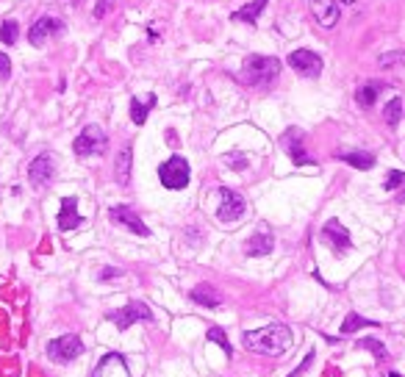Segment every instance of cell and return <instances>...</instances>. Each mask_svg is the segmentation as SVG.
<instances>
[{
	"instance_id": "cell-8",
	"label": "cell",
	"mask_w": 405,
	"mask_h": 377,
	"mask_svg": "<svg viewBox=\"0 0 405 377\" xmlns=\"http://www.w3.org/2000/svg\"><path fill=\"white\" fill-rule=\"evenodd\" d=\"M289 67L292 69H297L303 78H319V72H322V59L314 53V50H292L289 53Z\"/></svg>"
},
{
	"instance_id": "cell-18",
	"label": "cell",
	"mask_w": 405,
	"mask_h": 377,
	"mask_svg": "<svg viewBox=\"0 0 405 377\" xmlns=\"http://www.w3.org/2000/svg\"><path fill=\"white\" fill-rule=\"evenodd\" d=\"M267 3H270V0H253L250 6H244V9L234 11V20L247 23V26H258V17H261V11L267 9Z\"/></svg>"
},
{
	"instance_id": "cell-1",
	"label": "cell",
	"mask_w": 405,
	"mask_h": 377,
	"mask_svg": "<svg viewBox=\"0 0 405 377\" xmlns=\"http://www.w3.org/2000/svg\"><path fill=\"white\" fill-rule=\"evenodd\" d=\"M292 342H295V336H292V327H286V325H267V327H258V330H247L241 336V344L250 352L272 355V358L283 355Z\"/></svg>"
},
{
	"instance_id": "cell-2",
	"label": "cell",
	"mask_w": 405,
	"mask_h": 377,
	"mask_svg": "<svg viewBox=\"0 0 405 377\" xmlns=\"http://www.w3.org/2000/svg\"><path fill=\"white\" fill-rule=\"evenodd\" d=\"M280 75V62L275 56H247L241 67V84L267 89Z\"/></svg>"
},
{
	"instance_id": "cell-37",
	"label": "cell",
	"mask_w": 405,
	"mask_h": 377,
	"mask_svg": "<svg viewBox=\"0 0 405 377\" xmlns=\"http://www.w3.org/2000/svg\"><path fill=\"white\" fill-rule=\"evenodd\" d=\"M338 3H347V6H353V3H358V0H338Z\"/></svg>"
},
{
	"instance_id": "cell-14",
	"label": "cell",
	"mask_w": 405,
	"mask_h": 377,
	"mask_svg": "<svg viewBox=\"0 0 405 377\" xmlns=\"http://www.w3.org/2000/svg\"><path fill=\"white\" fill-rule=\"evenodd\" d=\"M322 239H328L333 244V250L338 252H347L353 247V239H350V230L341 225L338 220H328L325 227H322Z\"/></svg>"
},
{
	"instance_id": "cell-22",
	"label": "cell",
	"mask_w": 405,
	"mask_h": 377,
	"mask_svg": "<svg viewBox=\"0 0 405 377\" xmlns=\"http://www.w3.org/2000/svg\"><path fill=\"white\" fill-rule=\"evenodd\" d=\"M383 89V84H377V81H370L367 86H361L358 92H355V103L361 106V108H372L375 106V100H377V94Z\"/></svg>"
},
{
	"instance_id": "cell-35",
	"label": "cell",
	"mask_w": 405,
	"mask_h": 377,
	"mask_svg": "<svg viewBox=\"0 0 405 377\" xmlns=\"http://www.w3.org/2000/svg\"><path fill=\"white\" fill-rule=\"evenodd\" d=\"M117 275H122V272H120V269H111V266H108V269H103L101 281H108V278H117Z\"/></svg>"
},
{
	"instance_id": "cell-23",
	"label": "cell",
	"mask_w": 405,
	"mask_h": 377,
	"mask_svg": "<svg viewBox=\"0 0 405 377\" xmlns=\"http://www.w3.org/2000/svg\"><path fill=\"white\" fill-rule=\"evenodd\" d=\"M383 120H386V125L389 128L400 125V120H403V100H400V97H394V100H389V103H386V108H383Z\"/></svg>"
},
{
	"instance_id": "cell-31",
	"label": "cell",
	"mask_w": 405,
	"mask_h": 377,
	"mask_svg": "<svg viewBox=\"0 0 405 377\" xmlns=\"http://www.w3.org/2000/svg\"><path fill=\"white\" fill-rule=\"evenodd\" d=\"M8 75H11V59L0 53V78H8Z\"/></svg>"
},
{
	"instance_id": "cell-30",
	"label": "cell",
	"mask_w": 405,
	"mask_h": 377,
	"mask_svg": "<svg viewBox=\"0 0 405 377\" xmlns=\"http://www.w3.org/2000/svg\"><path fill=\"white\" fill-rule=\"evenodd\" d=\"M403 178H405V172H400V169H392V172H389V178H386V188H389V191H394V188L403 184Z\"/></svg>"
},
{
	"instance_id": "cell-11",
	"label": "cell",
	"mask_w": 405,
	"mask_h": 377,
	"mask_svg": "<svg viewBox=\"0 0 405 377\" xmlns=\"http://www.w3.org/2000/svg\"><path fill=\"white\" fill-rule=\"evenodd\" d=\"M62 31H64V23L59 17H39L34 26H31V31H28V42L34 47H42L50 36H56V33Z\"/></svg>"
},
{
	"instance_id": "cell-36",
	"label": "cell",
	"mask_w": 405,
	"mask_h": 377,
	"mask_svg": "<svg viewBox=\"0 0 405 377\" xmlns=\"http://www.w3.org/2000/svg\"><path fill=\"white\" fill-rule=\"evenodd\" d=\"M400 191H397V203H405V178H403V184H400Z\"/></svg>"
},
{
	"instance_id": "cell-21",
	"label": "cell",
	"mask_w": 405,
	"mask_h": 377,
	"mask_svg": "<svg viewBox=\"0 0 405 377\" xmlns=\"http://www.w3.org/2000/svg\"><path fill=\"white\" fill-rule=\"evenodd\" d=\"M156 106V94H150L144 103L142 100H131V120H134L136 125H144L147 123V114H150V108Z\"/></svg>"
},
{
	"instance_id": "cell-32",
	"label": "cell",
	"mask_w": 405,
	"mask_h": 377,
	"mask_svg": "<svg viewBox=\"0 0 405 377\" xmlns=\"http://www.w3.org/2000/svg\"><path fill=\"white\" fill-rule=\"evenodd\" d=\"M225 161H228V164H231L234 169H244V167H247V161H244V156H239V153H231V156L225 158Z\"/></svg>"
},
{
	"instance_id": "cell-5",
	"label": "cell",
	"mask_w": 405,
	"mask_h": 377,
	"mask_svg": "<svg viewBox=\"0 0 405 377\" xmlns=\"http://www.w3.org/2000/svg\"><path fill=\"white\" fill-rule=\"evenodd\" d=\"M108 319H111L120 330H128V327H134V322H153V311H150L144 303H128V305H122L120 311H111Z\"/></svg>"
},
{
	"instance_id": "cell-9",
	"label": "cell",
	"mask_w": 405,
	"mask_h": 377,
	"mask_svg": "<svg viewBox=\"0 0 405 377\" xmlns=\"http://www.w3.org/2000/svg\"><path fill=\"white\" fill-rule=\"evenodd\" d=\"M92 377H134V375H131L128 361H125L122 352H108V355H103L101 364L95 366Z\"/></svg>"
},
{
	"instance_id": "cell-19",
	"label": "cell",
	"mask_w": 405,
	"mask_h": 377,
	"mask_svg": "<svg viewBox=\"0 0 405 377\" xmlns=\"http://www.w3.org/2000/svg\"><path fill=\"white\" fill-rule=\"evenodd\" d=\"M131 158H134V150H131V145H125L120 158H117V169H114L120 186H128V181H131Z\"/></svg>"
},
{
	"instance_id": "cell-15",
	"label": "cell",
	"mask_w": 405,
	"mask_h": 377,
	"mask_svg": "<svg viewBox=\"0 0 405 377\" xmlns=\"http://www.w3.org/2000/svg\"><path fill=\"white\" fill-rule=\"evenodd\" d=\"M311 14L322 28H336L338 3L336 0H311Z\"/></svg>"
},
{
	"instance_id": "cell-10",
	"label": "cell",
	"mask_w": 405,
	"mask_h": 377,
	"mask_svg": "<svg viewBox=\"0 0 405 377\" xmlns=\"http://www.w3.org/2000/svg\"><path fill=\"white\" fill-rule=\"evenodd\" d=\"M108 217H111V222L128 227L136 236H150V227H147V225L142 222V217L136 214L134 208H128V206H114V208H108Z\"/></svg>"
},
{
	"instance_id": "cell-6",
	"label": "cell",
	"mask_w": 405,
	"mask_h": 377,
	"mask_svg": "<svg viewBox=\"0 0 405 377\" xmlns=\"http://www.w3.org/2000/svg\"><path fill=\"white\" fill-rule=\"evenodd\" d=\"M47 355L50 361H59V364H69L75 361L78 355H84V342L78 336H59L47 344Z\"/></svg>"
},
{
	"instance_id": "cell-13",
	"label": "cell",
	"mask_w": 405,
	"mask_h": 377,
	"mask_svg": "<svg viewBox=\"0 0 405 377\" xmlns=\"http://www.w3.org/2000/svg\"><path fill=\"white\" fill-rule=\"evenodd\" d=\"M283 147H286V153H289V158L297 164V167H308V164H314V158L305 153L303 147V133L297 130V128H289L286 133H283Z\"/></svg>"
},
{
	"instance_id": "cell-28",
	"label": "cell",
	"mask_w": 405,
	"mask_h": 377,
	"mask_svg": "<svg viewBox=\"0 0 405 377\" xmlns=\"http://www.w3.org/2000/svg\"><path fill=\"white\" fill-rule=\"evenodd\" d=\"M377 64L383 67V69H389V67H394V64H405V53L403 50H394V53H383Z\"/></svg>"
},
{
	"instance_id": "cell-27",
	"label": "cell",
	"mask_w": 405,
	"mask_h": 377,
	"mask_svg": "<svg viewBox=\"0 0 405 377\" xmlns=\"http://www.w3.org/2000/svg\"><path fill=\"white\" fill-rule=\"evenodd\" d=\"M205 339H208V342H217V344H219V347H222V349H225V355H228V358L234 355V349H231V342H228V336H225V333H222L219 327H211Z\"/></svg>"
},
{
	"instance_id": "cell-34",
	"label": "cell",
	"mask_w": 405,
	"mask_h": 377,
	"mask_svg": "<svg viewBox=\"0 0 405 377\" xmlns=\"http://www.w3.org/2000/svg\"><path fill=\"white\" fill-rule=\"evenodd\" d=\"M108 6H111V0H101L98 6H95V17L101 20V17H105V11H108Z\"/></svg>"
},
{
	"instance_id": "cell-24",
	"label": "cell",
	"mask_w": 405,
	"mask_h": 377,
	"mask_svg": "<svg viewBox=\"0 0 405 377\" xmlns=\"http://www.w3.org/2000/svg\"><path fill=\"white\" fill-rule=\"evenodd\" d=\"M358 327H380V325H377V322H370V319H364V316H358V314H347V319L341 322V333H344V336L355 333Z\"/></svg>"
},
{
	"instance_id": "cell-20",
	"label": "cell",
	"mask_w": 405,
	"mask_h": 377,
	"mask_svg": "<svg viewBox=\"0 0 405 377\" xmlns=\"http://www.w3.org/2000/svg\"><path fill=\"white\" fill-rule=\"evenodd\" d=\"M192 303H198V305H205V308H219V294L211 288V286H198V288H192Z\"/></svg>"
},
{
	"instance_id": "cell-17",
	"label": "cell",
	"mask_w": 405,
	"mask_h": 377,
	"mask_svg": "<svg viewBox=\"0 0 405 377\" xmlns=\"http://www.w3.org/2000/svg\"><path fill=\"white\" fill-rule=\"evenodd\" d=\"M272 247H275V239H272V233H256L253 239H247V244H244V252H247L250 258H261V255H270Z\"/></svg>"
},
{
	"instance_id": "cell-26",
	"label": "cell",
	"mask_w": 405,
	"mask_h": 377,
	"mask_svg": "<svg viewBox=\"0 0 405 377\" xmlns=\"http://www.w3.org/2000/svg\"><path fill=\"white\" fill-rule=\"evenodd\" d=\"M17 39H20V26H17L14 20L3 23V28H0V42H3V45H17Z\"/></svg>"
},
{
	"instance_id": "cell-4",
	"label": "cell",
	"mask_w": 405,
	"mask_h": 377,
	"mask_svg": "<svg viewBox=\"0 0 405 377\" xmlns=\"http://www.w3.org/2000/svg\"><path fill=\"white\" fill-rule=\"evenodd\" d=\"M189 178H192V169H189V161L181 156L167 158L161 167H159V181L164 184V188H186L189 186Z\"/></svg>"
},
{
	"instance_id": "cell-12",
	"label": "cell",
	"mask_w": 405,
	"mask_h": 377,
	"mask_svg": "<svg viewBox=\"0 0 405 377\" xmlns=\"http://www.w3.org/2000/svg\"><path fill=\"white\" fill-rule=\"evenodd\" d=\"M53 172H56V164H53V156H47V153H39V156L28 164V181H31L36 188L47 186V184L53 181Z\"/></svg>"
},
{
	"instance_id": "cell-33",
	"label": "cell",
	"mask_w": 405,
	"mask_h": 377,
	"mask_svg": "<svg viewBox=\"0 0 405 377\" xmlns=\"http://www.w3.org/2000/svg\"><path fill=\"white\" fill-rule=\"evenodd\" d=\"M311 364H314V352H308V358H305L303 364H300V366H297V369H295V372H292V375L289 377H300L305 372V369H308V366H311Z\"/></svg>"
},
{
	"instance_id": "cell-25",
	"label": "cell",
	"mask_w": 405,
	"mask_h": 377,
	"mask_svg": "<svg viewBox=\"0 0 405 377\" xmlns=\"http://www.w3.org/2000/svg\"><path fill=\"white\" fill-rule=\"evenodd\" d=\"M338 158H341L344 164L355 167V169H372V167H375V156H372V153H341Z\"/></svg>"
},
{
	"instance_id": "cell-16",
	"label": "cell",
	"mask_w": 405,
	"mask_h": 377,
	"mask_svg": "<svg viewBox=\"0 0 405 377\" xmlns=\"http://www.w3.org/2000/svg\"><path fill=\"white\" fill-rule=\"evenodd\" d=\"M81 214H78V200L75 197H64L62 200V211H59V230H75L81 225Z\"/></svg>"
},
{
	"instance_id": "cell-29",
	"label": "cell",
	"mask_w": 405,
	"mask_h": 377,
	"mask_svg": "<svg viewBox=\"0 0 405 377\" xmlns=\"http://www.w3.org/2000/svg\"><path fill=\"white\" fill-rule=\"evenodd\" d=\"M355 347H370L372 352H375V358H380V361H386L389 358V352H386V347L380 344V342H375V339H361Z\"/></svg>"
},
{
	"instance_id": "cell-7",
	"label": "cell",
	"mask_w": 405,
	"mask_h": 377,
	"mask_svg": "<svg viewBox=\"0 0 405 377\" xmlns=\"http://www.w3.org/2000/svg\"><path fill=\"white\" fill-rule=\"evenodd\" d=\"M219 197H222V206H219V211H217V217L219 222H236L244 217V211H247V203H244V197L236 194L234 188H219L217 191Z\"/></svg>"
},
{
	"instance_id": "cell-3",
	"label": "cell",
	"mask_w": 405,
	"mask_h": 377,
	"mask_svg": "<svg viewBox=\"0 0 405 377\" xmlns=\"http://www.w3.org/2000/svg\"><path fill=\"white\" fill-rule=\"evenodd\" d=\"M105 147H108V136L103 133L101 125H86L78 136H75V142H72L75 156H81V158L103 156V153H105Z\"/></svg>"
}]
</instances>
